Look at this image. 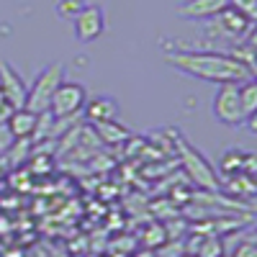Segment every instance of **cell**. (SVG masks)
<instances>
[{
	"instance_id": "7c38bea8",
	"label": "cell",
	"mask_w": 257,
	"mask_h": 257,
	"mask_svg": "<svg viewBox=\"0 0 257 257\" xmlns=\"http://www.w3.org/2000/svg\"><path fill=\"white\" fill-rule=\"evenodd\" d=\"M229 6V0H188L178 8V16L185 21H211Z\"/></svg>"
},
{
	"instance_id": "6da1fadb",
	"label": "cell",
	"mask_w": 257,
	"mask_h": 257,
	"mask_svg": "<svg viewBox=\"0 0 257 257\" xmlns=\"http://www.w3.org/2000/svg\"><path fill=\"white\" fill-rule=\"evenodd\" d=\"M165 62L178 72H185L188 77H196L203 82L224 85V82L252 80V72L244 62L221 52H167Z\"/></svg>"
},
{
	"instance_id": "cb8c5ba5",
	"label": "cell",
	"mask_w": 257,
	"mask_h": 257,
	"mask_svg": "<svg viewBox=\"0 0 257 257\" xmlns=\"http://www.w3.org/2000/svg\"><path fill=\"white\" fill-rule=\"evenodd\" d=\"M137 257H157L152 249H144V252H137Z\"/></svg>"
},
{
	"instance_id": "d6986e66",
	"label": "cell",
	"mask_w": 257,
	"mask_h": 257,
	"mask_svg": "<svg viewBox=\"0 0 257 257\" xmlns=\"http://www.w3.org/2000/svg\"><path fill=\"white\" fill-rule=\"evenodd\" d=\"M167 242V231H165V226H149V234L144 237V244L152 249V247H160V244H165Z\"/></svg>"
},
{
	"instance_id": "4316f807",
	"label": "cell",
	"mask_w": 257,
	"mask_h": 257,
	"mask_svg": "<svg viewBox=\"0 0 257 257\" xmlns=\"http://www.w3.org/2000/svg\"><path fill=\"white\" fill-rule=\"evenodd\" d=\"M254 64H257V52H254Z\"/></svg>"
},
{
	"instance_id": "484cf974",
	"label": "cell",
	"mask_w": 257,
	"mask_h": 257,
	"mask_svg": "<svg viewBox=\"0 0 257 257\" xmlns=\"http://www.w3.org/2000/svg\"><path fill=\"white\" fill-rule=\"evenodd\" d=\"M180 257H198V254H193V252H185V254H180Z\"/></svg>"
},
{
	"instance_id": "5b68a950",
	"label": "cell",
	"mask_w": 257,
	"mask_h": 257,
	"mask_svg": "<svg viewBox=\"0 0 257 257\" xmlns=\"http://www.w3.org/2000/svg\"><path fill=\"white\" fill-rule=\"evenodd\" d=\"M252 21L247 16H242L239 11H234L231 6H226L219 16H213L208 21V39H229V41H247L249 31H252Z\"/></svg>"
},
{
	"instance_id": "9a60e30c",
	"label": "cell",
	"mask_w": 257,
	"mask_h": 257,
	"mask_svg": "<svg viewBox=\"0 0 257 257\" xmlns=\"http://www.w3.org/2000/svg\"><path fill=\"white\" fill-rule=\"evenodd\" d=\"M239 100H242V111H244V118L257 111V80H244L239 82Z\"/></svg>"
},
{
	"instance_id": "4fadbf2b",
	"label": "cell",
	"mask_w": 257,
	"mask_h": 257,
	"mask_svg": "<svg viewBox=\"0 0 257 257\" xmlns=\"http://www.w3.org/2000/svg\"><path fill=\"white\" fill-rule=\"evenodd\" d=\"M221 190H226L234 198H257V175H247V173H237V175H226V180L221 183Z\"/></svg>"
},
{
	"instance_id": "ba28073f",
	"label": "cell",
	"mask_w": 257,
	"mask_h": 257,
	"mask_svg": "<svg viewBox=\"0 0 257 257\" xmlns=\"http://www.w3.org/2000/svg\"><path fill=\"white\" fill-rule=\"evenodd\" d=\"M0 93H3V98L11 103V108H24L26 105V82L24 77L18 75L16 67H11L8 62H0Z\"/></svg>"
},
{
	"instance_id": "44dd1931",
	"label": "cell",
	"mask_w": 257,
	"mask_h": 257,
	"mask_svg": "<svg viewBox=\"0 0 257 257\" xmlns=\"http://www.w3.org/2000/svg\"><path fill=\"white\" fill-rule=\"evenodd\" d=\"M13 113V108H11V103L3 98V93H0V126H3L6 121H8V116Z\"/></svg>"
},
{
	"instance_id": "30bf717a",
	"label": "cell",
	"mask_w": 257,
	"mask_h": 257,
	"mask_svg": "<svg viewBox=\"0 0 257 257\" xmlns=\"http://www.w3.org/2000/svg\"><path fill=\"white\" fill-rule=\"evenodd\" d=\"M39 118H41V116L34 113V111H29V108H16V111L8 116L6 128L11 132V137H13L16 142H26V139H31V137L36 134Z\"/></svg>"
},
{
	"instance_id": "ffe728a7",
	"label": "cell",
	"mask_w": 257,
	"mask_h": 257,
	"mask_svg": "<svg viewBox=\"0 0 257 257\" xmlns=\"http://www.w3.org/2000/svg\"><path fill=\"white\" fill-rule=\"evenodd\" d=\"M229 257H257V244H252L249 239H244V242H239L237 247L231 249Z\"/></svg>"
},
{
	"instance_id": "5bb4252c",
	"label": "cell",
	"mask_w": 257,
	"mask_h": 257,
	"mask_svg": "<svg viewBox=\"0 0 257 257\" xmlns=\"http://www.w3.org/2000/svg\"><path fill=\"white\" fill-rule=\"evenodd\" d=\"M95 126V132H98V137L105 142V144H121V142H126L128 137V128L126 126H121L118 123V118L116 121H103V123H93Z\"/></svg>"
},
{
	"instance_id": "7a4b0ae2",
	"label": "cell",
	"mask_w": 257,
	"mask_h": 257,
	"mask_svg": "<svg viewBox=\"0 0 257 257\" xmlns=\"http://www.w3.org/2000/svg\"><path fill=\"white\" fill-rule=\"evenodd\" d=\"M178 155H180V162H183V170L185 175L193 180V185H198L201 190H208V193H219L221 190V180H219V173L213 167L201 149H196L188 139H178Z\"/></svg>"
},
{
	"instance_id": "3957f363",
	"label": "cell",
	"mask_w": 257,
	"mask_h": 257,
	"mask_svg": "<svg viewBox=\"0 0 257 257\" xmlns=\"http://www.w3.org/2000/svg\"><path fill=\"white\" fill-rule=\"evenodd\" d=\"M62 80H64V64L62 62H54V64H49V67H44V70L36 75L34 85L29 88L24 108H29V111L39 113V116L47 113L49 111V103H52V95L62 85Z\"/></svg>"
},
{
	"instance_id": "e0dca14e",
	"label": "cell",
	"mask_w": 257,
	"mask_h": 257,
	"mask_svg": "<svg viewBox=\"0 0 257 257\" xmlns=\"http://www.w3.org/2000/svg\"><path fill=\"white\" fill-rule=\"evenodd\" d=\"M198 257H224V244L216 239V237H208V239H201V249L193 252Z\"/></svg>"
},
{
	"instance_id": "8992f818",
	"label": "cell",
	"mask_w": 257,
	"mask_h": 257,
	"mask_svg": "<svg viewBox=\"0 0 257 257\" xmlns=\"http://www.w3.org/2000/svg\"><path fill=\"white\" fill-rule=\"evenodd\" d=\"M211 111H213V118L224 126H242L244 111H242V100H239V82L219 85L213 103H211Z\"/></svg>"
},
{
	"instance_id": "9c48e42d",
	"label": "cell",
	"mask_w": 257,
	"mask_h": 257,
	"mask_svg": "<svg viewBox=\"0 0 257 257\" xmlns=\"http://www.w3.org/2000/svg\"><path fill=\"white\" fill-rule=\"evenodd\" d=\"M219 167L224 175H237V173H247V175H257V152H249V149H239L231 147L221 152Z\"/></svg>"
},
{
	"instance_id": "2e32d148",
	"label": "cell",
	"mask_w": 257,
	"mask_h": 257,
	"mask_svg": "<svg viewBox=\"0 0 257 257\" xmlns=\"http://www.w3.org/2000/svg\"><path fill=\"white\" fill-rule=\"evenodd\" d=\"M85 6H88L85 0H57L54 11H57V16H59V18H64V21H75Z\"/></svg>"
},
{
	"instance_id": "8fae6325",
	"label": "cell",
	"mask_w": 257,
	"mask_h": 257,
	"mask_svg": "<svg viewBox=\"0 0 257 257\" xmlns=\"http://www.w3.org/2000/svg\"><path fill=\"white\" fill-rule=\"evenodd\" d=\"M82 111L90 123H103V121H116L121 113V105L113 95H95V98H88Z\"/></svg>"
},
{
	"instance_id": "7402d4cb",
	"label": "cell",
	"mask_w": 257,
	"mask_h": 257,
	"mask_svg": "<svg viewBox=\"0 0 257 257\" xmlns=\"http://www.w3.org/2000/svg\"><path fill=\"white\" fill-rule=\"evenodd\" d=\"M242 126H247V132H249V134H257V111H252V113L244 118Z\"/></svg>"
},
{
	"instance_id": "ac0fdd59",
	"label": "cell",
	"mask_w": 257,
	"mask_h": 257,
	"mask_svg": "<svg viewBox=\"0 0 257 257\" xmlns=\"http://www.w3.org/2000/svg\"><path fill=\"white\" fill-rule=\"evenodd\" d=\"M229 6L239 11L242 16H247L252 24H257V0H229Z\"/></svg>"
},
{
	"instance_id": "d4e9b609",
	"label": "cell",
	"mask_w": 257,
	"mask_h": 257,
	"mask_svg": "<svg viewBox=\"0 0 257 257\" xmlns=\"http://www.w3.org/2000/svg\"><path fill=\"white\" fill-rule=\"evenodd\" d=\"M247 239H249V242H252V244H257V226H254V229H252V234H249V237H247Z\"/></svg>"
},
{
	"instance_id": "603a6c76",
	"label": "cell",
	"mask_w": 257,
	"mask_h": 257,
	"mask_svg": "<svg viewBox=\"0 0 257 257\" xmlns=\"http://www.w3.org/2000/svg\"><path fill=\"white\" fill-rule=\"evenodd\" d=\"M244 47H249L252 52H257V24L252 26V31H249V36H247V41H244Z\"/></svg>"
},
{
	"instance_id": "52a82bcc",
	"label": "cell",
	"mask_w": 257,
	"mask_h": 257,
	"mask_svg": "<svg viewBox=\"0 0 257 257\" xmlns=\"http://www.w3.org/2000/svg\"><path fill=\"white\" fill-rule=\"evenodd\" d=\"M72 31H75V39L80 44H93V41H98L105 34V11L100 6L88 3L80 11V16L72 21Z\"/></svg>"
},
{
	"instance_id": "277c9868",
	"label": "cell",
	"mask_w": 257,
	"mask_h": 257,
	"mask_svg": "<svg viewBox=\"0 0 257 257\" xmlns=\"http://www.w3.org/2000/svg\"><path fill=\"white\" fill-rule=\"evenodd\" d=\"M85 103H88V90H85V85L72 82V80H62V85L52 95V103H49L47 113L54 121H64V118L77 116L85 108Z\"/></svg>"
}]
</instances>
